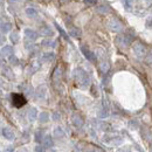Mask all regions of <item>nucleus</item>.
<instances>
[{
	"label": "nucleus",
	"instance_id": "nucleus-1",
	"mask_svg": "<svg viewBox=\"0 0 152 152\" xmlns=\"http://www.w3.org/2000/svg\"><path fill=\"white\" fill-rule=\"evenodd\" d=\"M75 80L76 82L82 87V88H87L90 84V78L88 74L82 69V68H77L75 70Z\"/></svg>",
	"mask_w": 152,
	"mask_h": 152
},
{
	"label": "nucleus",
	"instance_id": "nucleus-2",
	"mask_svg": "<svg viewBox=\"0 0 152 152\" xmlns=\"http://www.w3.org/2000/svg\"><path fill=\"white\" fill-rule=\"evenodd\" d=\"M132 52L137 57L146 56V53H148L146 47H145L142 42H139V41H136V42L132 45Z\"/></svg>",
	"mask_w": 152,
	"mask_h": 152
},
{
	"label": "nucleus",
	"instance_id": "nucleus-3",
	"mask_svg": "<svg viewBox=\"0 0 152 152\" xmlns=\"http://www.w3.org/2000/svg\"><path fill=\"white\" fill-rule=\"evenodd\" d=\"M12 102H13V105L15 108H21L26 104V98L21 94H13L12 95Z\"/></svg>",
	"mask_w": 152,
	"mask_h": 152
},
{
	"label": "nucleus",
	"instance_id": "nucleus-4",
	"mask_svg": "<svg viewBox=\"0 0 152 152\" xmlns=\"http://www.w3.org/2000/svg\"><path fill=\"white\" fill-rule=\"evenodd\" d=\"M108 27L111 32L114 33H119L122 31V23L117 19H110L108 21Z\"/></svg>",
	"mask_w": 152,
	"mask_h": 152
},
{
	"label": "nucleus",
	"instance_id": "nucleus-5",
	"mask_svg": "<svg viewBox=\"0 0 152 152\" xmlns=\"http://www.w3.org/2000/svg\"><path fill=\"white\" fill-rule=\"evenodd\" d=\"M81 52L83 53V55L88 58V61H90V62H95L96 61V56L95 54L91 52V50H89L87 47H84V46H81Z\"/></svg>",
	"mask_w": 152,
	"mask_h": 152
},
{
	"label": "nucleus",
	"instance_id": "nucleus-6",
	"mask_svg": "<svg viewBox=\"0 0 152 152\" xmlns=\"http://www.w3.org/2000/svg\"><path fill=\"white\" fill-rule=\"evenodd\" d=\"M23 33H25V37L27 40H31V41H35L37 39L39 38V34L34 31V29H31V28H26L25 31H23Z\"/></svg>",
	"mask_w": 152,
	"mask_h": 152
},
{
	"label": "nucleus",
	"instance_id": "nucleus-7",
	"mask_svg": "<svg viewBox=\"0 0 152 152\" xmlns=\"http://www.w3.org/2000/svg\"><path fill=\"white\" fill-rule=\"evenodd\" d=\"M1 132H2V136L8 140H14L15 139V133L11 128H4Z\"/></svg>",
	"mask_w": 152,
	"mask_h": 152
},
{
	"label": "nucleus",
	"instance_id": "nucleus-8",
	"mask_svg": "<svg viewBox=\"0 0 152 152\" xmlns=\"http://www.w3.org/2000/svg\"><path fill=\"white\" fill-rule=\"evenodd\" d=\"M72 123L75 125L76 128H81V126H83V124H84L83 118L78 114H74L72 116Z\"/></svg>",
	"mask_w": 152,
	"mask_h": 152
},
{
	"label": "nucleus",
	"instance_id": "nucleus-9",
	"mask_svg": "<svg viewBox=\"0 0 152 152\" xmlns=\"http://www.w3.org/2000/svg\"><path fill=\"white\" fill-rule=\"evenodd\" d=\"M42 144H43V146H45V148H48V149L53 148L54 142H53L52 136H50V134H46V136L43 137V139H42Z\"/></svg>",
	"mask_w": 152,
	"mask_h": 152
},
{
	"label": "nucleus",
	"instance_id": "nucleus-10",
	"mask_svg": "<svg viewBox=\"0 0 152 152\" xmlns=\"http://www.w3.org/2000/svg\"><path fill=\"white\" fill-rule=\"evenodd\" d=\"M0 54L2 55V56H11V55H13V48L11 47V46H4L2 47V49H1V52H0Z\"/></svg>",
	"mask_w": 152,
	"mask_h": 152
},
{
	"label": "nucleus",
	"instance_id": "nucleus-11",
	"mask_svg": "<svg viewBox=\"0 0 152 152\" xmlns=\"http://www.w3.org/2000/svg\"><path fill=\"white\" fill-rule=\"evenodd\" d=\"M46 93H47V89L46 87H39L35 91V96L38 97L39 99H43L46 97Z\"/></svg>",
	"mask_w": 152,
	"mask_h": 152
},
{
	"label": "nucleus",
	"instance_id": "nucleus-12",
	"mask_svg": "<svg viewBox=\"0 0 152 152\" xmlns=\"http://www.w3.org/2000/svg\"><path fill=\"white\" fill-rule=\"evenodd\" d=\"M40 33H41L42 35H45V37H52V35H53V31L50 29V27H48V26H46V25H43V26L40 28Z\"/></svg>",
	"mask_w": 152,
	"mask_h": 152
},
{
	"label": "nucleus",
	"instance_id": "nucleus-13",
	"mask_svg": "<svg viewBox=\"0 0 152 152\" xmlns=\"http://www.w3.org/2000/svg\"><path fill=\"white\" fill-rule=\"evenodd\" d=\"M26 14H27L28 18H32V19L38 18V11L35 8H32V7L26 8Z\"/></svg>",
	"mask_w": 152,
	"mask_h": 152
},
{
	"label": "nucleus",
	"instance_id": "nucleus-14",
	"mask_svg": "<svg viewBox=\"0 0 152 152\" xmlns=\"http://www.w3.org/2000/svg\"><path fill=\"white\" fill-rule=\"evenodd\" d=\"M37 118H38V110H37V108H31L29 111H28V119L31 122H34Z\"/></svg>",
	"mask_w": 152,
	"mask_h": 152
},
{
	"label": "nucleus",
	"instance_id": "nucleus-15",
	"mask_svg": "<svg viewBox=\"0 0 152 152\" xmlns=\"http://www.w3.org/2000/svg\"><path fill=\"white\" fill-rule=\"evenodd\" d=\"M53 134H54V137L57 138V139H61V138H63V137L66 136V133H64V131H63V129H62V128H60V126H57V128L54 129Z\"/></svg>",
	"mask_w": 152,
	"mask_h": 152
},
{
	"label": "nucleus",
	"instance_id": "nucleus-16",
	"mask_svg": "<svg viewBox=\"0 0 152 152\" xmlns=\"http://www.w3.org/2000/svg\"><path fill=\"white\" fill-rule=\"evenodd\" d=\"M11 29H12V25H11L10 22H1V25H0V31H1L2 33H8Z\"/></svg>",
	"mask_w": 152,
	"mask_h": 152
},
{
	"label": "nucleus",
	"instance_id": "nucleus-17",
	"mask_svg": "<svg viewBox=\"0 0 152 152\" xmlns=\"http://www.w3.org/2000/svg\"><path fill=\"white\" fill-rule=\"evenodd\" d=\"M54 53H45L42 56H41V61L42 62H50V61H53L54 60Z\"/></svg>",
	"mask_w": 152,
	"mask_h": 152
},
{
	"label": "nucleus",
	"instance_id": "nucleus-18",
	"mask_svg": "<svg viewBox=\"0 0 152 152\" xmlns=\"http://www.w3.org/2000/svg\"><path fill=\"white\" fill-rule=\"evenodd\" d=\"M48 121H49V114L48 113L43 111V113L39 115V122L40 123H47Z\"/></svg>",
	"mask_w": 152,
	"mask_h": 152
},
{
	"label": "nucleus",
	"instance_id": "nucleus-19",
	"mask_svg": "<svg viewBox=\"0 0 152 152\" xmlns=\"http://www.w3.org/2000/svg\"><path fill=\"white\" fill-rule=\"evenodd\" d=\"M69 34L74 38H80L81 37V29H78L76 27H70L69 28Z\"/></svg>",
	"mask_w": 152,
	"mask_h": 152
},
{
	"label": "nucleus",
	"instance_id": "nucleus-20",
	"mask_svg": "<svg viewBox=\"0 0 152 152\" xmlns=\"http://www.w3.org/2000/svg\"><path fill=\"white\" fill-rule=\"evenodd\" d=\"M99 68H101V70H102L103 73H107V72L110 69V64H109L108 61H102V62L99 63Z\"/></svg>",
	"mask_w": 152,
	"mask_h": 152
},
{
	"label": "nucleus",
	"instance_id": "nucleus-21",
	"mask_svg": "<svg viewBox=\"0 0 152 152\" xmlns=\"http://www.w3.org/2000/svg\"><path fill=\"white\" fill-rule=\"evenodd\" d=\"M19 33L18 32H12L11 33V35H10V40L13 42V43H18L19 42Z\"/></svg>",
	"mask_w": 152,
	"mask_h": 152
},
{
	"label": "nucleus",
	"instance_id": "nucleus-22",
	"mask_svg": "<svg viewBox=\"0 0 152 152\" xmlns=\"http://www.w3.org/2000/svg\"><path fill=\"white\" fill-rule=\"evenodd\" d=\"M55 41H53V40H43L42 41V46H45V47H55Z\"/></svg>",
	"mask_w": 152,
	"mask_h": 152
},
{
	"label": "nucleus",
	"instance_id": "nucleus-23",
	"mask_svg": "<svg viewBox=\"0 0 152 152\" xmlns=\"http://www.w3.org/2000/svg\"><path fill=\"white\" fill-rule=\"evenodd\" d=\"M97 115H98V117H101V118H105V117L109 115V113H108V109H107V108L101 109V110L97 113Z\"/></svg>",
	"mask_w": 152,
	"mask_h": 152
},
{
	"label": "nucleus",
	"instance_id": "nucleus-24",
	"mask_svg": "<svg viewBox=\"0 0 152 152\" xmlns=\"http://www.w3.org/2000/svg\"><path fill=\"white\" fill-rule=\"evenodd\" d=\"M97 12H98L99 14H107V13L109 12V8L105 7V6H99V7L97 8Z\"/></svg>",
	"mask_w": 152,
	"mask_h": 152
},
{
	"label": "nucleus",
	"instance_id": "nucleus-25",
	"mask_svg": "<svg viewBox=\"0 0 152 152\" xmlns=\"http://www.w3.org/2000/svg\"><path fill=\"white\" fill-rule=\"evenodd\" d=\"M55 27L57 28V31L60 32V34H61L63 38L66 39V40H68V39H69V38H68V35H67V33H66V32H64V31H63V29H62V28H61V27H60L57 23H55Z\"/></svg>",
	"mask_w": 152,
	"mask_h": 152
},
{
	"label": "nucleus",
	"instance_id": "nucleus-26",
	"mask_svg": "<svg viewBox=\"0 0 152 152\" xmlns=\"http://www.w3.org/2000/svg\"><path fill=\"white\" fill-rule=\"evenodd\" d=\"M23 91H25V94L28 96H31L33 94V88H31L29 86H25V89H23Z\"/></svg>",
	"mask_w": 152,
	"mask_h": 152
},
{
	"label": "nucleus",
	"instance_id": "nucleus-27",
	"mask_svg": "<svg viewBox=\"0 0 152 152\" xmlns=\"http://www.w3.org/2000/svg\"><path fill=\"white\" fill-rule=\"evenodd\" d=\"M43 139V136H42V132L39 130V131H37V133H35V140L38 142V143H40L41 140Z\"/></svg>",
	"mask_w": 152,
	"mask_h": 152
},
{
	"label": "nucleus",
	"instance_id": "nucleus-28",
	"mask_svg": "<svg viewBox=\"0 0 152 152\" xmlns=\"http://www.w3.org/2000/svg\"><path fill=\"white\" fill-rule=\"evenodd\" d=\"M10 63L15 66V64H18V63H19V61H18V58L14 56V55H11V56H10Z\"/></svg>",
	"mask_w": 152,
	"mask_h": 152
},
{
	"label": "nucleus",
	"instance_id": "nucleus-29",
	"mask_svg": "<svg viewBox=\"0 0 152 152\" xmlns=\"http://www.w3.org/2000/svg\"><path fill=\"white\" fill-rule=\"evenodd\" d=\"M34 152H46V151H45V146L37 145V146L34 148Z\"/></svg>",
	"mask_w": 152,
	"mask_h": 152
},
{
	"label": "nucleus",
	"instance_id": "nucleus-30",
	"mask_svg": "<svg viewBox=\"0 0 152 152\" xmlns=\"http://www.w3.org/2000/svg\"><path fill=\"white\" fill-rule=\"evenodd\" d=\"M0 88H1V89H2V88H5V89L7 88L6 82H5V81H4V78H1V77H0Z\"/></svg>",
	"mask_w": 152,
	"mask_h": 152
},
{
	"label": "nucleus",
	"instance_id": "nucleus-31",
	"mask_svg": "<svg viewBox=\"0 0 152 152\" xmlns=\"http://www.w3.org/2000/svg\"><path fill=\"white\" fill-rule=\"evenodd\" d=\"M4 72H5V74L8 76L10 78H12V77H13V75H12V72H11V69H8V68H5V70H4Z\"/></svg>",
	"mask_w": 152,
	"mask_h": 152
},
{
	"label": "nucleus",
	"instance_id": "nucleus-32",
	"mask_svg": "<svg viewBox=\"0 0 152 152\" xmlns=\"http://www.w3.org/2000/svg\"><path fill=\"white\" fill-rule=\"evenodd\" d=\"M61 75V72H60V68H56V70H55V73H54V78L57 80L58 77Z\"/></svg>",
	"mask_w": 152,
	"mask_h": 152
},
{
	"label": "nucleus",
	"instance_id": "nucleus-33",
	"mask_svg": "<svg viewBox=\"0 0 152 152\" xmlns=\"http://www.w3.org/2000/svg\"><path fill=\"white\" fill-rule=\"evenodd\" d=\"M84 4L86 5H95L96 0H84Z\"/></svg>",
	"mask_w": 152,
	"mask_h": 152
},
{
	"label": "nucleus",
	"instance_id": "nucleus-34",
	"mask_svg": "<svg viewBox=\"0 0 152 152\" xmlns=\"http://www.w3.org/2000/svg\"><path fill=\"white\" fill-rule=\"evenodd\" d=\"M146 27L148 28H152V19L146 20Z\"/></svg>",
	"mask_w": 152,
	"mask_h": 152
},
{
	"label": "nucleus",
	"instance_id": "nucleus-35",
	"mask_svg": "<svg viewBox=\"0 0 152 152\" xmlns=\"http://www.w3.org/2000/svg\"><path fill=\"white\" fill-rule=\"evenodd\" d=\"M53 119H54V121H58V119H60V115L57 114V113H54V114H53Z\"/></svg>",
	"mask_w": 152,
	"mask_h": 152
},
{
	"label": "nucleus",
	"instance_id": "nucleus-36",
	"mask_svg": "<svg viewBox=\"0 0 152 152\" xmlns=\"http://www.w3.org/2000/svg\"><path fill=\"white\" fill-rule=\"evenodd\" d=\"M146 60H148V61H149V62L152 64V52H150V53H149V55L146 56Z\"/></svg>",
	"mask_w": 152,
	"mask_h": 152
},
{
	"label": "nucleus",
	"instance_id": "nucleus-37",
	"mask_svg": "<svg viewBox=\"0 0 152 152\" xmlns=\"http://www.w3.org/2000/svg\"><path fill=\"white\" fill-rule=\"evenodd\" d=\"M4 42H5V37L0 33V46H1V45H4Z\"/></svg>",
	"mask_w": 152,
	"mask_h": 152
},
{
	"label": "nucleus",
	"instance_id": "nucleus-38",
	"mask_svg": "<svg viewBox=\"0 0 152 152\" xmlns=\"http://www.w3.org/2000/svg\"><path fill=\"white\" fill-rule=\"evenodd\" d=\"M17 152H28V150H27V149H20V150H18Z\"/></svg>",
	"mask_w": 152,
	"mask_h": 152
},
{
	"label": "nucleus",
	"instance_id": "nucleus-39",
	"mask_svg": "<svg viewBox=\"0 0 152 152\" xmlns=\"http://www.w3.org/2000/svg\"><path fill=\"white\" fill-rule=\"evenodd\" d=\"M4 152H14L13 151V149H11V148H8V149H6V150H5V151Z\"/></svg>",
	"mask_w": 152,
	"mask_h": 152
},
{
	"label": "nucleus",
	"instance_id": "nucleus-40",
	"mask_svg": "<svg viewBox=\"0 0 152 152\" xmlns=\"http://www.w3.org/2000/svg\"><path fill=\"white\" fill-rule=\"evenodd\" d=\"M69 0H60V2H62V4H66V2H68Z\"/></svg>",
	"mask_w": 152,
	"mask_h": 152
},
{
	"label": "nucleus",
	"instance_id": "nucleus-41",
	"mask_svg": "<svg viewBox=\"0 0 152 152\" xmlns=\"http://www.w3.org/2000/svg\"><path fill=\"white\" fill-rule=\"evenodd\" d=\"M10 2H14V1H18V0H8Z\"/></svg>",
	"mask_w": 152,
	"mask_h": 152
},
{
	"label": "nucleus",
	"instance_id": "nucleus-42",
	"mask_svg": "<svg viewBox=\"0 0 152 152\" xmlns=\"http://www.w3.org/2000/svg\"><path fill=\"white\" fill-rule=\"evenodd\" d=\"M2 4H4V0H0V6H1Z\"/></svg>",
	"mask_w": 152,
	"mask_h": 152
},
{
	"label": "nucleus",
	"instance_id": "nucleus-43",
	"mask_svg": "<svg viewBox=\"0 0 152 152\" xmlns=\"http://www.w3.org/2000/svg\"><path fill=\"white\" fill-rule=\"evenodd\" d=\"M0 96H2V90H1V88H0Z\"/></svg>",
	"mask_w": 152,
	"mask_h": 152
},
{
	"label": "nucleus",
	"instance_id": "nucleus-44",
	"mask_svg": "<svg viewBox=\"0 0 152 152\" xmlns=\"http://www.w3.org/2000/svg\"><path fill=\"white\" fill-rule=\"evenodd\" d=\"M146 2H152V0H145Z\"/></svg>",
	"mask_w": 152,
	"mask_h": 152
},
{
	"label": "nucleus",
	"instance_id": "nucleus-45",
	"mask_svg": "<svg viewBox=\"0 0 152 152\" xmlns=\"http://www.w3.org/2000/svg\"><path fill=\"white\" fill-rule=\"evenodd\" d=\"M1 56H2V55H0V62L2 61V57H1Z\"/></svg>",
	"mask_w": 152,
	"mask_h": 152
},
{
	"label": "nucleus",
	"instance_id": "nucleus-46",
	"mask_svg": "<svg viewBox=\"0 0 152 152\" xmlns=\"http://www.w3.org/2000/svg\"><path fill=\"white\" fill-rule=\"evenodd\" d=\"M117 152H125V151H123V150H118Z\"/></svg>",
	"mask_w": 152,
	"mask_h": 152
},
{
	"label": "nucleus",
	"instance_id": "nucleus-47",
	"mask_svg": "<svg viewBox=\"0 0 152 152\" xmlns=\"http://www.w3.org/2000/svg\"><path fill=\"white\" fill-rule=\"evenodd\" d=\"M49 152H56V151H55V150H50Z\"/></svg>",
	"mask_w": 152,
	"mask_h": 152
},
{
	"label": "nucleus",
	"instance_id": "nucleus-48",
	"mask_svg": "<svg viewBox=\"0 0 152 152\" xmlns=\"http://www.w3.org/2000/svg\"><path fill=\"white\" fill-rule=\"evenodd\" d=\"M150 151L152 152V145H151V148H150Z\"/></svg>",
	"mask_w": 152,
	"mask_h": 152
},
{
	"label": "nucleus",
	"instance_id": "nucleus-49",
	"mask_svg": "<svg viewBox=\"0 0 152 152\" xmlns=\"http://www.w3.org/2000/svg\"><path fill=\"white\" fill-rule=\"evenodd\" d=\"M87 152H94V151H87Z\"/></svg>",
	"mask_w": 152,
	"mask_h": 152
},
{
	"label": "nucleus",
	"instance_id": "nucleus-50",
	"mask_svg": "<svg viewBox=\"0 0 152 152\" xmlns=\"http://www.w3.org/2000/svg\"><path fill=\"white\" fill-rule=\"evenodd\" d=\"M0 25H1V23H0Z\"/></svg>",
	"mask_w": 152,
	"mask_h": 152
}]
</instances>
